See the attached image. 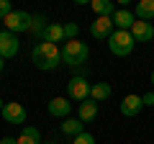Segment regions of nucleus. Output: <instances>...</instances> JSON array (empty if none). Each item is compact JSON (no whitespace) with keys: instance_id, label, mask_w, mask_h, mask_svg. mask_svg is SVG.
<instances>
[{"instance_id":"nucleus-24","label":"nucleus","mask_w":154,"mask_h":144,"mask_svg":"<svg viewBox=\"0 0 154 144\" xmlns=\"http://www.w3.org/2000/svg\"><path fill=\"white\" fill-rule=\"evenodd\" d=\"M141 100H144V105H149V108H152V105H154V93H144Z\"/></svg>"},{"instance_id":"nucleus-14","label":"nucleus","mask_w":154,"mask_h":144,"mask_svg":"<svg viewBox=\"0 0 154 144\" xmlns=\"http://www.w3.org/2000/svg\"><path fill=\"white\" fill-rule=\"evenodd\" d=\"M134 16H136V21L152 23L154 21V0H139L136 8H134Z\"/></svg>"},{"instance_id":"nucleus-13","label":"nucleus","mask_w":154,"mask_h":144,"mask_svg":"<svg viewBox=\"0 0 154 144\" xmlns=\"http://www.w3.org/2000/svg\"><path fill=\"white\" fill-rule=\"evenodd\" d=\"M41 41H49V44H57V46H59V41L67 44V39H64V23H49L46 31H44V36H41Z\"/></svg>"},{"instance_id":"nucleus-17","label":"nucleus","mask_w":154,"mask_h":144,"mask_svg":"<svg viewBox=\"0 0 154 144\" xmlns=\"http://www.w3.org/2000/svg\"><path fill=\"white\" fill-rule=\"evenodd\" d=\"M59 129H62V134H64V136H80V134L85 131V124L80 121V118H64Z\"/></svg>"},{"instance_id":"nucleus-29","label":"nucleus","mask_w":154,"mask_h":144,"mask_svg":"<svg viewBox=\"0 0 154 144\" xmlns=\"http://www.w3.org/2000/svg\"><path fill=\"white\" fill-rule=\"evenodd\" d=\"M46 144H54V142H46Z\"/></svg>"},{"instance_id":"nucleus-16","label":"nucleus","mask_w":154,"mask_h":144,"mask_svg":"<svg viewBox=\"0 0 154 144\" xmlns=\"http://www.w3.org/2000/svg\"><path fill=\"white\" fill-rule=\"evenodd\" d=\"M98 116V103H95L93 98L90 100H85V103H80V108H77V118H80V121H93V118Z\"/></svg>"},{"instance_id":"nucleus-27","label":"nucleus","mask_w":154,"mask_h":144,"mask_svg":"<svg viewBox=\"0 0 154 144\" xmlns=\"http://www.w3.org/2000/svg\"><path fill=\"white\" fill-rule=\"evenodd\" d=\"M3 108H5V103H3V98H0V113H3Z\"/></svg>"},{"instance_id":"nucleus-3","label":"nucleus","mask_w":154,"mask_h":144,"mask_svg":"<svg viewBox=\"0 0 154 144\" xmlns=\"http://www.w3.org/2000/svg\"><path fill=\"white\" fill-rule=\"evenodd\" d=\"M134 46H136V41H134L131 31H113V36L108 39V49L116 57H128L134 52Z\"/></svg>"},{"instance_id":"nucleus-21","label":"nucleus","mask_w":154,"mask_h":144,"mask_svg":"<svg viewBox=\"0 0 154 144\" xmlns=\"http://www.w3.org/2000/svg\"><path fill=\"white\" fill-rule=\"evenodd\" d=\"M13 13V5H11V0H0V21H5L8 16Z\"/></svg>"},{"instance_id":"nucleus-9","label":"nucleus","mask_w":154,"mask_h":144,"mask_svg":"<svg viewBox=\"0 0 154 144\" xmlns=\"http://www.w3.org/2000/svg\"><path fill=\"white\" fill-rule=\"evenodd\" d=\"M141 108H144V100H141V95H134V93H128L126 98L121 100V116H126V118L139 116V113H141Z\"/></svg>"},{"instance_id":"nucleus-1","label":"nucleus","mask_w":154,"mask_h":144,"mask_svg":"<svg viewBox=\"0 0 154 144\" xmlns=\"http://www.w3.org/2000/svg\"><path fill=\"white\" fill-rule=\"evenodd\" d=\"M31 62L36 64V70L51 72L62 64V49L57 44H49V41H38L31 52Z\"/></svg>"},{"instance_id":"nucleus-20","label":"nucleus","mask_w":154,"mask_h":144,"mask_svg":"<svg viewBox=\"0 0 154 144\" xmlns=\"http://www.w3.org/2000/svg\"><path fill=\"white\" fill-rule=\"evenodd\" d=\"M77 33H80V26L77 23H64V39L67 41H75Z\"/></svg>"},{"instance_id":"nucleus-8","label":"nucleus","mask_w":154,"mask_h":144,"mask_svg":"<svg viewBox=\"0 0 154 144\" xmlns=\"http://www.w3.org/2000/svg\"><path fill=\"white\" fill-rule=\"evenodd\" d=\"M46 111H49V116H54V118H69V113H72V103H67V98H51L49 103H46Z\"/></svg>"},{"instance_id":"nucleus-23","label":"nucleus","mask_w":154,"mask_h":144,"mask_svg":"<svg viewBox=\"0 0 154 144\" xmlns=\"http://www.w3.org/2000/svg\"><path fill=\"white\" fill-rule=\"evenodd\" d=\"M72 144H95V136L93 134H88V131H82L80 136H75V142Z\"/></svg>"},{"instance_id":"nucleus-6","label":"nucleus","mask_w":154,"mask_h":144,"mask_svg":"<svg viewBox=\"0 0 154 144\" xmlns=\"http://www.w3.org/2000/svg\"><path fill=\"white\" fill-rule=\"evenodd\" d=\"M116 26H113V18H95L93 23H90V36L93 39H100V41H108L110 36H113Z\"/></svg>"},{"instance_id":"nucleus-15","label":"nucleus","mask_w":154,"mask_h":144,"mask_svg":"<svg viewBox=\"0 0 154 144\" xmlns=\"http://www.w3.org/2000/svg\"><path fill=\"white\" fill-rule=\"evenodd\" d=\"M90 8L98 13V18H100V16H103V18H113L116 11H118L113 0H93V3H90Z\"/></svg>"},{"instance_id":"nucleus-11","label":"nucleus","mask_w":154,"mask_h":144,"mask_svg":"<svg viewBox=\"0 0 154 144\" xmlns=\"http://www.w3.org/2000/svg\"><path fill=\"white\" fill-rule=\"evenodd\" d=\"M134 23H136V16H134L128 8H118V11H116V16H113L116 31H131Z\"/></svg>"},{"instance_id":"nucleus-22","label":"nucleus","mask_w":154,"mask_h":144,"mask_svg":"<svg viewBox=\"0 0 154 144\" xmlns=\"http://www.w3.org/2000/svg\"><path fill=\"white\" fill-rule=\"evenodd\" d=\"M31 31H36L38 36H44L46 26H44V18H41V16H33V26H31Z\"/></svg>"},{"instance_id":"nucleus-10","label":"nucleus","mask_w":154,"mask_h":144,"mask_svg":"<svg viewBox=\"0 0 154 144\" xmlns=\"http://www.w3.org/2000/svg\"><path fill=\"white\" fill-rule=\"evenodd\" d=\"M3 118H5V124H26V108L21 103H5Z\"/></svg>"},{"instance_id":"nucleus-25","label":"nucleus","mask_w":154,"mask_h":144,"mask_svg":"<svg viewBox=\"0 0 154 144\" xmlns=\"http://www.w3.org/2000/svg\"><path fill=\"white\" fill-rule=\"evenodd\" d=\"M0 144H18V139H13V136H3V139H0Z\"/></svg>"},{"instance_id":"nucleus-5","label":"nucleus","mask_w":154,"mask_h":144,"mask_svg":"<svg viewBox=\"0 0 154 144\" xmlns=\"http://www.w3.org/2000/svg\"><path fill=\"white\" fill-rule=\"evenodd\" d=\"M3 23H5V31H11V33L31 31V26H33V16H31V13H26V11H13Z\"/></svg>"},{"instance_id":"nucleus-12","label":"nucleus","mask_w":154,"mask_h":144,"mask_svg":"<svg viewBox=\"0 0 154 144\" xmlns=\"http://www.w3.org/2000/svg\"><path fill=\"white\" fill-rule=\"evenodd\" d=\"M131 36H134V41H152L154 39V26L152 23H146V21H136L131 26Z\"/></svg>"},{"instance_id":"nucleus-19","label":"nucleus","mask_w":154,"mask_h":144,"mask_svg":"<svg viewBox=\"0 0 154 144\" xmlns=\"http://www.w3.org/2000/svg\"><path fill=\"white\" fill-rule=\"evenodd\" d=\"M18 144H44L41 142V131L36 126H26L21 131V136H18Z\"/></svg>"},{"instance_id":"nucleus-28","label":"nucleus","mask_w":154,"mask_h":144,"mask_svg":"<svg viewBox=\"0 0 154 144\" xmlns=\"http://www.w3.org/2000/svg\"><path fill=\"white\" fill-rule=\"evenodd\" d=\"M152 85H154V70H152Z\"/></svg>"},{"instance_id":"nucleus-7","label":"nucleus","mask_w":154,"mask_h":144,"mask_svg":"<svg viewBox=\"0 0 154 144\" xmlns=\"http://www.w3.org/2000/svg\"><path fill=\"white\" fill-rule=\"evenodd\" d=\"M18 36L11 31H0V57L3 59H11V57L18 54Z\"/></svg>"},{"instance_id":"nucleus-2","label":"nucleus","mask_w":154,"mask_h":144,"mask_svg":"<svg viewBox=\"0 0 154 144\" xmlns=\"http://www.w3.org/2000/svg\"><path fill=\"white\" fill-rule=\"evenodd\" d=\"M88 57H90V49H88V44L85 41H67V44H62V62L64 64H69V67H80V64H85L88 62Z\"/></svg>"},{"instance_id":"nucleus-4","label":"nucleus","mask_w":154,"mask_h":144,"mask_svg":"<svg viewBox=\"0 0 154 144\" xmlns=\"http://www.w3.org/2000/svg\"><path fill=\"white\" fill-rule=\"evenodd\" d=\"M90 90H93V85H90L88 77H82V75H75V77L67 80V98L69 100L85 103V100H90Z\"/></svg>"},{"instance_id":"nucleus-26","label":"nucleus","mask_w":154,"mask_h":144,"mask_svg":"<svg viewBox=\"0 0 154 144\" xmlns=\"http://www.w3.org/2000/svg\"><path fill=\"white\" fill-rule=\"evenodd\" d=\"M3 67H5V59H3V57H0V72H3Z\"/></svg>"},{"instance_id":"nucleus-18","label":"nucleus","mask_w":154,"mask_h":144,"mask_svg":"<svg viewBox=\"0 0 154 144\" xmlns=\"http://www.w3.org/2000/svg\"><path fill=\"white\" fill-rule=\"evenodd\" d=\"M110 93H113V88H110L108 83H93V90H90V98H93L95 103H103L105 98H110Z\"/></svg>"}]
</instances>
